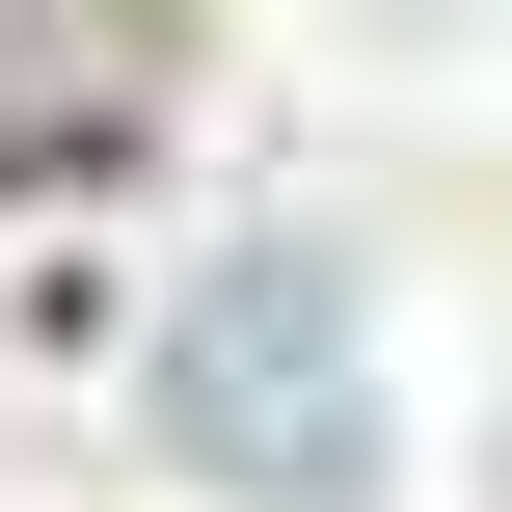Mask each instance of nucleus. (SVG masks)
<instances>
[{
  "label": "nucleus",
  "mask_w": 512,
  "mask_h": 512,
  "mask_svg": "<svg viewBox=\"0 0 512 512\" xmlns=\"http://www.w3.org/2000/svg\"><path fill=\"white\" fill-rule=\"evenodd\" d=\"M189 432H216V459H297V486H324V459H351V324L243 270V297L189 324Z\"/></svg>",
  "instance_id": "obj_1"
}]
</instances>
